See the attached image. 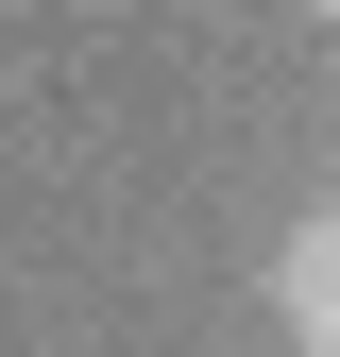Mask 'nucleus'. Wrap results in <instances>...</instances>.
Here are the masks:
<instances>
[{"mask_svg": "<svg viewBox=\"0 0 340 357\" xmlns=\"http://www.w3.org/2000/svg\"><path fill=\"white\" fill-rule=\"evenodd\" d=\"M323 34H340V0H323Z\"/></svg>", "mask_w": 340, "mask_h": 357, "instance_id": "2", "label": "nucleus"}, {"mask_svg": "<svg viewBox=\"0 0 340 357\" xmlns=\"http://www.w3.org/2000/svg\"><path fill=\"white\" fill-rule=\"evenodd\" d=\"M272 324L307 340V357H340V188L289 221V238H272Z\"/></svg>", "mask_w": 340, "mask_h": 357, "instance_id": "1", "label": "nucleus"}]
</instances>
